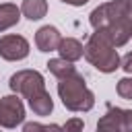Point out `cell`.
<instances>
[{
    "label": "cell",
    "instance_id": "12",
    "mask_svg": "<svg viewBox=\"0 0 132 132\" xmlns=\"http://www.w3.org/2000/svg\"><path fill=\"white\" fill-rule=\"evenodd\" d=\"M47 68H50V72H52L56 78H64V76L76 72L74 64H72V62H66V60H62V58H52V60L47 62Z\"/></svg>",
    "mask_w": 132,
    "mask_h": 132
},
{
    "label": "cell",
    "instance_id": "2",
    "mask_svg": "<svg viewBox=\"0 0 132 132\" xmlns=\"http://www.w3.org/2000/svg\"><path fill=\"white\" fill-rule=\"evenodd\" d=\"M8 87L12 93L23 95L29 103V107L33 109L35 116H50L54 109V101L50 97V93L45 91V80L41 76V72L37 70H19L10 76Z\"/></svg>",
    "mask_w": 132,
    "mask_h": 132
},
{
    "label": "cell",
    "instance_id": "11",
    "mask_svg": "<svg viewBox=\"0 0 132 132\" xmlns=\"http://www.w3.org/2000/svg\"><path fill=\"white\" fill-rule=\"evenodd\" d=\"M47 12V2L45 0H23L21 4V14H25L29 21H39Z\"/></svg>",
    "mask_w": 132,
    "mask_h": 132
},
{
    "label": "cell",
    "instance_id": "5",
    "mask_svg": "<svg viewBox=\"0 0 132 132\" xmlns=\"http://www.w3.org/2000/svg\"><path fill=\"white\" fill-rule=\"evenodd\" d=\"M97 132H132V109L109 105L97 122Z\"/></svg>",
    "mask_w": 132,
    "mask_h": 132
},
{
    "label": "cell",
    "instance_id": "14",
    "mask_svg": "<svg viewBox=\"0 0 132 132\" xmlns=\"http://www.w3.org/2000/svg\"><path fill=\"white\" fill-rule=\"evenodd\" d=\"M116 91H118V95H120L122 99H132V78H130V76L120 78Z\"/></svg>",
    "mask_w": 132,
    "mask_h": 132
},
{
    "label": "cell",
    "instance_id": "10",
    "mask_svg": "<svg viewBox=\"0 0 132 132\" xmlns=\"http://www.w3.org/2000/svg\"><path fill=\"white\" fill-rule=\"evenodd\" d=\"M19 21H21V8L16 4H10V2L0 4V33L19 25Z\"/></svg>",
    "mask_w": 132,
    "mask_h": 132
},
{
    "label": "cell",
    "instance_id": "15",
    "mask_svg": "<svg viewBox=\"0 0 132 132\" xmlns=\"http://www.w3.org/2000/svg\"><path fill=\"white\" fill-rule=\"evenodd\" d=\"M82 130H85V122L80 118H70L62 126V132H82Z\"/></svg>",
    "mask_w": 132,
    "mask_h": 132
},
{
    "label": "cell",
    "instance_id": "8",
    "mask_svg": "<svg viewBox=\"0 0 132 132\" xmlns=\"http://www.w3.org/2000/svg\"><path fill=\"white\" fill-rule=\"evenodd\" d=\"M62 39L64 37L60 35V31L52 25H43L35 33V45H37L39 52H58Z\"/></svg>",
    "mask_w": 132,
    "mask_h": 132
},
{
    "label": "cell",
    "instance_id": "7",
    "mask_svg": "<svg viewBox=\"0 0 132 132\" xmlns=\"http://www.w3.org/2000/svg\"><path fill=\"white\" fill-rule=\"evenodd\" d=\"M29 56V41L23 35H4L0 37V58L16 62Z\"/></svg>",
    "mask_w": 132,
    "mask_h": 132
},
{
    "label": "cell",
    "instance_id": "4",
    "mask_svg": "<svg viewBox=\"0 0 132 132\" xmlns=\"http://www.w3.org/2000/svg\"><path fill=\"white\" fill-rule=\"evenodd\" d=\"M85 58L99 70V72H113L116 68H120V56L116 45L111 43V39L107 37L105 31H95L87 43H85Z\"/></svg>",
    "mask_w": 132,
    "mask_h": 132
},
{
    "label": "cell",
    "instance_id": "13",
    "mask_svg": "<svg viewBox=\"0 0 132 132\" xmlns=\"http://www.w3.org/2000/svg\"><path fill=\"white\" fill-rule=\"evenodd\" d=\"M23 132H62V126L58 124H39V122H27L23 126Z\"/></svg>",
    "mask_w": 132,
    "mask_h": 132
},
{
    "label": "cell",
    "instance_id": "16",
    "mask_svg": "<svg viewBox=\"0 0 132 132\" xmlns=\"http://www.w3.org/2000/svg\"><path fill=\"white\" fill-rule=\"evenodd\" d=\"M120 68H124V72L132 74V52H128V54L120 60Z\"/></svg>",
    "mask_w": 132,
    "mask_h": 132
},
{
    "label": "cell",
    "instance_id": "18",
    "mask_svg": "<svg viewBox=\"0 0 132 132\" xmlns=\"http://www.w3.org/2000/svg\"><path fill=\"white\" fill-rule=\"evenodd\" d=\"M126 10H128V19H130V25H132V0H126Z\"/></svg>",
    "mask_w": 132,
    "mask_h": 132
},
{
    "label": "cell",
    "instance_id": "1",
    "mask_svg": "<svg viewBox=\"0 0 132 132\" xmlns=\"http://www.w3.org/2000/svg\"><path fill=\"white\" fill-rule=\"evenodd\" d=\"M91 27L95 31H105L116 47H122L132 37V25L126 10V0L103 2L89 14Z\"/></svg>",
    "mask_w": 132,
    "mask_h": 132
},
{
    "label": "cell",
    "instance_id": "9",
    "mask_svg": "<svg viewBox=\"0 0 132 132\" xmlns=\"http://www.w3.org/2000/svg\"><path fill=\"white\" fill-rule=\"evenodd\" d=\"M58 54H60V58L66 60V62H76V60H80V58L85 56V45H82L78 39H74V37H64V39L60 41Z\"/></svg>",
    "mask_w": 132,
    "mask_h": 132
},
{
    "label": "cell",
    "instance_id": "17",
    "mask_svg": "<svg viewBox=\"0 0 132 132\" xmlns=\"http://www.w3.org/2000/svg\"><path fill=\"white\" fill-rule=\"evenodd\" d=\"M60 2H64V4H70V6H82V4H87L89 0H60Z\"/></svg>",
    "mask_w": 132,
    "mask_h": 132
},
{
    "label": "cell",
    "instance_id": "3",
    "mask_svg": "<svg viewBox=\"0 0 132 132\" xmlns=\"http://www.w3.org/2000/svg\"><path fill=\"white\" fill-rule=\"evenodd\" d=\"M58 95H60L64 107L70 111H89L95 105V95L87 87L85 76L78 72L58 78Z\"/></svg>",
    "mask_w": 132,
    "mask_h": 132
},
{
    "label": "cell",
    "instance_id": "6",
    "mask_svg": "<svg viewBox=\"0 0 132 132\" xmlns=\"http://www.w3.org/2000/svg\"><path fill=\"white\" fill-rule=\"evenodd\" d=\"M25 120V105L19 95H6L0 99V126L16 128Z\"/></svg>",
    "mask_w": 132,
    "mask_h": 132
}]
</instances>
